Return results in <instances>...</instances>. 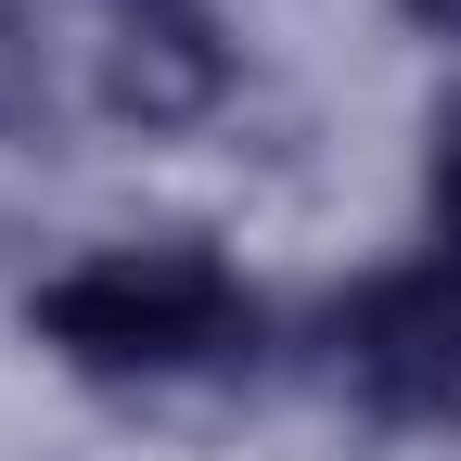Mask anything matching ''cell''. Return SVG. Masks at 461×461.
I'll list each match as a JSON object with an SVG mask.
<instances>
[{
  "instance_id": "6da1fadb",
  "label": "cell",
  "mask_w": 461,
  "mask_h": 461,
  "mask_svg": "<svg viewBox=\"0 0 461 461\" xmlns=\"http://www.w3.org/2000/svg\"><path fill=\"white\" fill-rule=\"evenodd\" d=\"M346 372H359L384 411H448L461 397V295L448 282H384V295L346 321Z\"/></svg>"
},
{
  "instance_id": "7a4b0ae2",
  "label": "cell",
  "mask_w": 461,
  "mask_h": 461,
  "mask_svg": "<svg viewBox=\"0 0 461 461\" xmlns=\"http://www.w3.org/2000/svg\"><path fill=\"white\" fill-rule=\"evenodd\" d=\"M218 90V51L193 14H129V51H115V103L129 115H193Z\"/></svg>"
},
{
  "instance_id": "3957f363",
  "label": "cell",
  "mask_w": 461,
  "mask_h": 461,
  "mask_svg": "<svg viewBox=\"0 0 461 461\" xmlns=\"http://www.w3.org/2000/svg\"><path fill=\"white\" fill-rule=\"evenodd\" d=\"M26 115H39V39L0 14V129H26Z\"/></svg>"
}]
</instances>
